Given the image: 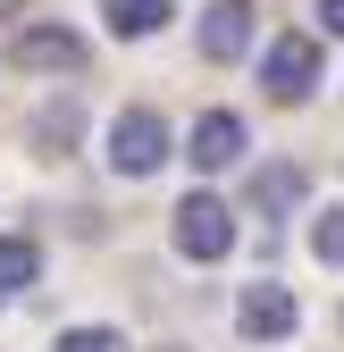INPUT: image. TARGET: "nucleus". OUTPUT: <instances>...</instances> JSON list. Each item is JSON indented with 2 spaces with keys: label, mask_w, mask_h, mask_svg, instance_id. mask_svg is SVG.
I'll list each match as a JSON object with an SVG mask.
<instances>
[{
  "label": "nucleus",
  "mask_w": 344,
  "mask_h": 352,
  "mask_svg": "<svg viewBox=\"0 0 344 352\" xmlns=\"http://www.w3.org/2000/svg\"><path fill=\"white\" fill-rule=\"evenodd\" d=\"M319 25H327V34H344V0H319Z\"/></svg>",
  "instance_id": "nucleus-13"
},
{
  "label": "nucleus",
  "mask_w": 344,
  "mask_h": 352,
  "mask_svg": "<svg viewBox=\"0 0 344 352\" xmlns=\"http://www.w3.org/2000/svg\"><path fill=\"white\" fill-rule=\"evenodd\" d=\"M34 277H42V243L34 235H0V311H9Z\"/></svg>",
  "instance_id": "nucleus-9"
},
{
  "label": "nucleus",
  "mask_w": 344,
  "mask_h": 352,
  "mask_svg": "<svg viewBox=\"0 0 344 352\" xmlns=\"http://www.w3.org/2000/svg\"><path fill=\"white\" fill-rule=\"evenodd\" d=\"M244 143H252V126H244L235 109H202V118H193V143H185V160H193L202 176H227V168L244 160Z\"/></svg>",
  "instance_id": "nucleus-6"
},
{
  "label": "nucleus",
  "mask_w": 344,
  "mask_h": 352,
  "mask_svg": "<svg viewBox=\"0 0 344 352\" xmlns=\"http://www.w3.org/2000/svg\"><path fill=\"white\" fill-rule=\"evenodd\" d=\"M311 252L327 260V269H344V210H319L311 218Z\"/></svg>",
  "instance_id": "nucleus-11"
},
{
  "label": "nucleus",
  "mask_w": 344,
  "mask_h": 352,
  "mask_svg": "<svg viewBox=\"0 0 344 352\" xmlns=\"http://www.w3.org/2000/svg\"><path fill=\"white\" fill-rule=\"evenodd\" d=\"M59 352H126V336H118V327H67Z\"/></svg>",
  "instance_id": "nucleus-12"
},
{
  "label": "nucleus",
  "mask_w": 344,
  "mask_h": 352,
  "mask_svg": "<svg viewBox=\"0 0 344 352\" xmlns=\"http://www.w3.org/2000/svg\"><path fill=\"white\" fill-rule=\"evenodd\" d=\"M101 17H109L118 42H143V34H160L168 17H177V0H101Z\"/></svg>",
  "instance_id": "nucleus-8"
},
{
  "label": "nucleus",
  "mask_w": 344,
  "mask_h": 352,
  "mask_svg": "<svg viewBox=\"0 0 344 352\" xmlns=\"http://www.w3.org/2000/svg\"><path fill=\"white\" fill-rule=\"evenodd\" d=\"M9 59H17L25 76H84L93 42L67 34V25H25V34H9Z\"/></svg>",
  "instance_id": "nucleus-2"
},
{
  "label": "nucleus",
  "mask_w": 344,
  "mask_h": 352,
  "mask_svg": "<svg viewBox=\"0 0 344 352\" xmlns=\"http://www.w3.org/2000/svg\"><path fill=\"white\" fill-rule=\"evenodd\" d=\"M303 185H311L303 168H269L261 185H252V201H261V210H286V201H303Z\"/></svg>",
  "instance_id": "nucleus-10"
},
{
  "label": "nucleus",
  "mask_w": 344,
  "mask_h": 352,
  "mask_svg": "<svg viewBox=\"0 0 344 352\" xmlns=\"http://www.w3.org/2000/svg\"><path fill=\"white\" fill-rule=\"evenodd\" d=\"M193 42H202V59H244L252 51V0H210L202 9V25H193Z\"/></svg>",
  "instance_id": "nucleus-7"
},
{
  "label": "nucleus",
  "mask_w": 344,
  "mask_h": 352,
  "mask_svg": "<svg viewBox=\"0 0 344 352\" xmlns=\"http://www.w3.org/2000/svg\"><path fill=\"white\" fill-rule=\"evenodd\" d=\"M261 93L269 101H311L319 93V42L311 34H277L261 51Z\"/></svg>",
  "instance_id": "nucleus-1"
},
{
  "label": "nucleus",
  "mask_w": 344,
  "mask_h": 352,
  "mask_svg": "<svg viewBox=\"0 0 344 352\" xmlns=\"http://www.w3.org/2000/svg\"><path fill=\"white\" fill-rule=\"evenodd\" d=\"M168 151H177V143H168V118H160V109H126V118L109 126V168H118V176H151Z\"/></svg>",
  "instance_id": "nucleus-4"
},
{
  "label": "nucleus",
  "mask_w": 344,
  "mask_h": 352,
  "mask_svg": "<svg viewBox=\"0 0 344 352\" xmlns=\"http://www.w3.org/2000/svg\"><path fill=\"white\" fill-rule=\"evenodd\" d=\"M294 327H303L294 285H244V294H235V336H244V344H286Z\"/></svg>",
  "instance_id": "nucleus-3"
},
{
  "label": "nucleus",
  "mask_w": 344,
  "mask_h": 352,
  "mask_svg": "<svg viewBox=\"0 0 344 352\" xmlns=\"http://www.w3.org/2000/svg\"><path fill=\"white\" fill-rule=\"evenodd\" d=\"M227 243H235L227 201H219V193H185V201H177V252H185V260H227Z\"/></svg>",
  "instance_id": "nucleus-5"
}]
</instances>
